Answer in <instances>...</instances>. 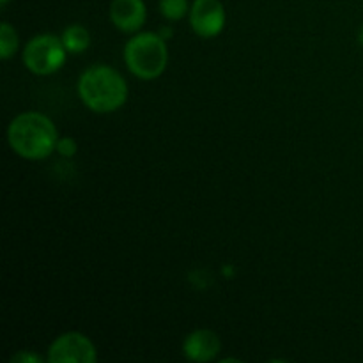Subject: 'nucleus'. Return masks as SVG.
I'll use <instances>...</instances> for the list:
<instances>
[{"mask_svg": "<svg viewBox=\"0 0 363 363\" xmlns=\"http://www.w3.org/2000/svg\"><path fill=\"white\" fill-rule=\"evenodd\" d=\"M66 46L53 34H38L25 45L23 64L34 74H52L66 62Z\"/></svg>", "mask_w": 363, "mask_h": 363, "instance_id": "4", "label": "nucleus"}, {"mask_svg": "<svg viewBox=\"0 0 363 363\" xmlns=\"http://www.w3.org/2000/svg\"><path fill=\"white\" fill-rule=\"evenodd\" d=\"M64 46H66L67 52L71 53H82L89 48L91 45V35L89 30L82 25H71L64 30V34L60 35Z\"/></svg>", "mask_w": 363, "mask_h": 363, "instance_id": "9", "label": "nucleus"}, {"mask_svg": "<svg viewBox=\"0 0 363 363\" xmlns=\"http://www.w3.org/2000/svg\"><path fill=\"white\" fill-rule=\"evenodd\" d=\"M7 142L21 158L43 160L57 149L59 133L52 119L39 112H25L11 121Z\"/></svg>", "mask_w": 363, "mask_h": 363, "instance_id": "1", "label": "nucleus"}, {"mask_svg": "<svg viewBox=\"0 0 363 363\" xmlns=\"http://www.w3.org/2000/svg\"><path fill=\"white\" fill-rule=\"evenodd\" d=\"M222 350L218 335L213 330H195L184 339L183 353L191 362H211Z\"/></svg>", "mask_w": 363, "mask_h": 363, "instance_id": "7", "label": "nucleus"}, {"mask_svg": "<svg viewBox=\"0 0 363 363\" xmlns=\"http://www.w3.org/2000/svg\"><path fill=\"white\" fill-rule=\"evenodd\" d=\"M160 11L170 21H177L188 13V0H160Z\"/></svg>", "mask_w": 363, "mask_h": 363, "instance_id": "11", "label": "nucleus"}, {"mask_svg": "<svg viewBox=\"0 0 363 363\" xmlns=\"http://www.w3.org/2000/svg\"><path fill=\"white\" fill-rule=\"evenodd\" d=\"M11 362H16V363H41L43 358L39 354L30 353V351H20V353L14 354L11 358Z\"/></svg>", "mask_w": 363, "mask_h": 363, "instance_id": "13", "label": "nucleus"}, {"mask_svg": "<svg viewBox=\"0 0 363 363\" xmlns=\"http://www.w3.org/2000/svg\"><path fill=\"white\" fill-rule=\"evenodd\" d=\"M0 4H2V7H6L9 4V0H0Z\"/></svg>", "mask_w": 363, "mask_h": 363, "instance_id": "15", "label": "nucleus"}, {"mask_svg": "<svg viewBox=\"0 0 363 363\" xmlns=\"http://www.w3.org/2000/svg\"><path fill=\"white\" fill-rule=\"evenodd\" d=\"M358 41H360V45H363V27L360 28V32H358Z\"/></svg>", "mask_w": 363, "mask_h": 363, "instance_id": "14", "label": "nucleus"}, {"mask_svg": "<svg viewBox=\"0 0 363 363\" xmlns=\"http://www.w3.org/2000/svg\"><path fill=\"white\" fill-rule=\"evenodd\" d=\"M147 9L144 0H112L110 21L123 32H137L145 23Z\"/></svg>", "mask_w": 363, "mask_h": 363, "instance_id": "8", "label": "nucleus"}, {"mask_svg": "<svg viewBox=\"0 0 363 363\" xmlns=\"http://www.w3.org/2000/svg\"><path fill=\"white\" fill-rule=\"evenodd\" d=\"M190 25L199 38H216L225 27V9L220 0H195L190 9Z\"/></svg>", "mask_w": 363, "mask_h": 363, "instance_id": "6", "label": "nucleus"}, {"mask_svg": "<svg viewBox=\"0 0 363 363\" xmlns=\"http://www.w3.org/2000/svg\"><path fill=\"white\" fill-rule=\"evenodd\" d=\"M18 50V34L9 23L0 25V57L4 60L11 59Z\"/></svg>", "mask_w": 363, "mask_h": 363, "instance_id": "10", "label": "nucleus"}, {"mask_svg": "<svg viewBox=\"0 0 363 363\" xmlns=\"http://www.w3.org/2000/svg\"><path fill=\"white\" fill-rule=\"evenodd\" d=\"M96 358L94 344L78 332L62 333L48 350L50 363H94Z\"/></svg>", "mask_w": 363, "mask_h": 363, "instance_id": "5", "label": "nucleus"}, {"mask_svg": "<svg viewBox=\"0 0 363 363\" xmlns=\"http://www.w3.org/2000/svg\"><path fill=\"white\" fill-rule=\"evenodd\" d=\"M78 96L92 112H116L126 103L128 84L119 71L106 64H98L80 74Z\"/></svg>", "mask_w": 363, "mask_h": 363, "instance_id": "2", "label": "nucleus"}, {"mask_svg": "<svg viewBox=\"0 0 363 363\" xmlns=\"http://www.w3.org/2000/svg\"><path fill=\"white\" fill-rule=\"evenodd\" d=\"M57 151H59V155L66 156V158H71V156L77 155L78 145L71 137H62L59 138V142H57Z\"/></svg>", "mask_w": 363, "mask_h": 363, "instance_id": "12", "label": "nucleus"}, {"mask_svg": "<svg viewBox=\"0 0 363 363\" xmlns=\"http://www.w3.org/2000/svg\"><path fill=\"white\" fill-rule=\"evenodd\" d=\"M124 62L140 80H155L163 74L169 62L165 39L155 32L135 34L124 46Z\"/></svg>", "mask_w": 363, "mask_h": 363, "instance_id": "3", "label": "nucleus"}]
</instances>
